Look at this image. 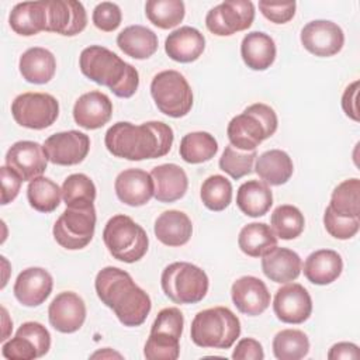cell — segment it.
I'll list each match as a JSON object with an SVG mask.
<instances>
[{
	"mask_svg": "<svg viewBox=\"0 0 360 360\" xmlns=\"http://www.w3.org/2000/svg\"><path fill=\"white\" fill-rule=\"evenodd\" d=\"M232 359L235 360H263L264 352L263 346L253 338H243L240 339L233 352Z\"/></svg>",
	"mask_w": 360,
	"mask_h": 360,
	"instance_id": "51",
	"label": "cell"
},
{
	"mask_svg": "<svg viewBox=\"0 0 360 360\" xmlns=\"http://www.w3.org/2000/svg\"><path fill=\"white\" fill-rule=\"evenodd\" d=\"M112 115V103L101 91L93 90L82 94L73 105L75 122L84 129H98Z\"/></svg>",
	"mask_w": 360,
	"mask_h": 360,
	"instance_id": "21",
	"label": "cell"
},
{
	"mask_svg": "<svg viewBox=\"0 0 360 360\" xmlns=\"http://www.w3.org/2000/svg\"><path fill=\"white\" fill-rule=\"evenodd\" d=\"M118 48L134 59H148L158 51V35L143 25H129L117 35Z\"/></svg>",
	"mask_w": 360,
	"mask_h": 360,
	"instance_id": "31",
	"label": "cell"
},
{
	"mask_svg": "<svg viewBox=\"0 0 360 360\" xmlns=\"http://www.w3.org/2000/svg\"><path fill=\"white\" fill-rule=\"evenodd\" d=\"M297 3L295 1H259V10L260 13L271 22L274 24H285L290 20H292L295 14Z\"/></svg>",
	"mask_w": 360,
	"mask_h": 360,
	"instance_id": "49",
	"label": "cell"
},
{
	"mask_svg": "<svg viewBox=\"0 0 360 360\" xmlns=\"http://www.w3.org/2000/svg\"><path fill=\"white\" fill-rule=\"evenodd\" d=\"M205 49L204 35L194 27H180L170 32L165 41L167 56L180 63L197 60Z\"/></svg>",
	"mask_w": 360,
	"mask_h": 360,
	"instance_id": "23",
	"label": "cell"
},
{
	"mask_svg": "<svg viewBox=\"0 0 360 360\" xmlns=\"http://www.w3.org/2000/svg\"><path fill=\"white\" fill-rule=\"evenodd\" d=\"M255 20V4L248 0H226L212 7L205 17L208 31L229 37L248 30Z\"/></svg>",
	"mask_w": 360,
	"mask_h": 360,
	"instance_id": "11",
	"label": "cell"
},
{
	"mask_svg": "<svg viewBox=\"0 0 360 360\" xmlns=\"http://www.w3.org/2000/svg\"><path fill=\"white\" fill-rule=\"evenodd\" d=\"M218 152V142L210 132L195 131L184 135L180 141V158L191 165L211 160Z\"/></svg>",
	"mask_w": 360,
	"mask_h": 360,
	"instance_id": "34",
	"label": "cell"
},
{
	"mask_svg": "<svg viewBox=\"0 0 360 360\" xmlns=\"http://www.w3.org/2000/svg\"><path fill=\"white\" fill-rule=\"evenodd\" d=\"M103 240L110 255L124 263L141 260L149 246L145 229L124 214L114 215L107 221L103 231Z\"/></svg>",
	"mask_w": 360,
	"mask_h": 360,
	"instance_id": "6",
	"label": "cell"
},
{
	"mask_svg": "<svg viewBox=\"0 0 360 360\" xmlns=\"http://www.w3.org/2000/svg\"><path fill=\"white\" fill-rule=\"evenodd\" d=\"M202 204L211 211H224L232 201V184L221 174L207 177L200 190Z\"/></svg>",
	"mask_w": 360,
	"mask_h": 360,
	"instance_id": "40",
	"label": "cell"
},
{
	"mask_svg": "<svg viewBox=\"0 0 360 360\" xmlns=\"http://www.w3.org/2000/svg\"><path fill=\"white\" fill-rule=\"evenodd\" d=\"M359 357H360L359 346L350 342L335 343L328 352L329 360H357Z\"/></svg>",
	"mask_w": 360,
	"mask_h": 360,
	"instance_id": "53",
	"label": "cell"
},
{
	"mask_svg": "<svg viewBox=\"0 0 360 360\" xmlns=\"http://www.w3.org/2000/svg\"><path fill=\"white\" fill-rule=\"evenodd\" d=\"M53 280L49 271L42 267L22 270L14 283V297L24 307H38L51 295Z\"/></svg>",
	"mask_w": 360,
	"mask_h": 360,
	"instance_id": "19",
	"label": "cell"
},
{
	"mask_svg": "<svg viewBox=\"0 0 360 360\" xmlns=\"http://www.w3.org/2000/svg\"><path fill=\"white\" fill-rule=\"evenodd\" d=\"M302 262L297 252L287 248H273L262 256V271L274 283H290L298 278Z\"/></svg>",
	"mask_w": 360,
	"mask_h": 360,
	"instance_id": "24",
	"label": "cell"
},
{
	"mask_svg": "<svg viewBox=\"0 0 360 360\" xmlns=\"http://www.w3.org/2000/svg\"><path fill=\"white\" fill-rule=\"evenodd\" d=\"M145 14L158 28L169 30L183 21L186 7L181 0H148Z\"/></svg>",
	"mask_w": 360,
	"mask_h": 360,
	"instance_id": "38",
	"label": "cell"
},
{
	"mask_svg": "<svg viewBox=\"0 0 360 360\" xmlns=\"http://www.w3.org/2000/svg\"><path fill=\"white\" fill-rule=\"evenodd\" d=\"M62 198L66 207L94 202L96 186L89 176L73 173L68 176L62 184Z\"/></svg>",
	"mask_w": 360,
	"mask_h": 360,
	"instance_id": "41",
	"label": "cell"
},
{
	"mask_svg": "<svg viewBox=\"0 0 360 360\" xmlns=\"http://www.w3.org/2000/svg\"><path fill=\"white\" fill-rule=\"evenodd\" d=\"M14 121L28 129H45L59 115L58 100L48 93H22L11 103Z\"/></svg>",
	"mask_w": 360,
	"mask_h": 360,
	"instance_id": "10",
	"label": "cell"
},
{
	"mask_svg": "<svg viewBox=\"0 0 360 360\" xmlns=\"http://www.w3.org/2000/svg\"><path fill=\"white\" fill-rule=\"evenodd\" d=\"M153 197L160 202L180 200L188 187V179L183 167L176 163H163L152 169Z\"/></svg>",
	"mask_w": 360,
	"mask_h": 360,
	"instance_id": "22",
	"label": "cell"
},
{
	"mask_svg": "<svg viewBox=\"0 0 360 360\" xmlns=\"http://www.w3.org/2000/svg\"><path fill=\"white\" fill-rule=\"evenodd\" d=\"M236 205L248 217H263L273 205V194L269 184L259 180L245 181L236 191Z\"/></svg>",
	"mask_w": 360,
	"mask_h": 360,
	"instance_id": "32",
	"label": "cell"
},
{
	"mask_svg": "<svg viewBox=\"0 0 360 360\" xmlns=\"http://www.w3.org/2000/svg\"><path fill=\"white\" fill-rule=\"evenodd\" d=\"M173 139V129L162 121H148L141 125L120 121L107 129L104 143L115 158L143 160L167 155Z\"/></svg>",
	"mask_w": 360,
	"mask_h": 360,
	"instance_id": "1",
	"label": "cell"
},
{
	"mask_svg": "<svg viewBox=\"0 0 360 360\" xmlns=\"http://www.w3.org/2000/svg\"><path fill=\"white\" fill-rule=\"evenodd\" d=\"M1 312H3V319H1V322H3V335H1L0 339H1V342H6V339L8 338L11 329H13V322L10 321L8 314H7V311H6L4 307L1 308Z\"/></svg>",
	"mask_w": 360,
	"mask_h": 360,
	"instance_id": "54",
	"label": "cell"
},
{
	"mask_svg": "<svg viewBox=\"0 0 360 360\" xmlns=\"http://www.w3.org/2000/svg\"><path fill=\"white\" fill-rule=\"evenodd\" d=\"M165 295L176 304H197L208 292V276L188 262H174L165 267L160 276Z\"/></svg>",
	"mask_w": 360,
	"mask_h": 360,
	"instance_id": "7",
	"label": "cell"
},
{
	"mask_svg": "<svg viewBox=\"0 0 360 360\" xmlns=\"http://www.w3.org/2000/svg\"><path fill=\"white\" fill-rule=\"evenodd\" d=\"M273 311L284 323H302L312 312V300L305 287L298 283H290L276 291Z\"/></svg>",
	"mask_w": 360,
	"mask_h": 360,
	"instance_id": "14",
	"label": "cell"
},
{
	"mask_svg": "<svg viewBox=\"0 0 360 360\" xmlns=\"http://www.w3.org/2000/svg\"><path fill=\"white\" fill-rule=\"evenodd\" d=\"M330 210L342 217H360V180L357 177L339 183L330 195Z\"/></svg>",
	"mask_w": 360,
	"mask_h": 360,
	"instance_id": "36",
	"label": "cell"
},
{
	"mask_svg": "<svg viewBox=\"0 0 360 360\" xmlns=\"http://www.w3.org/2000/svg\"><path fill=\"white\" fill-rule=\"evenodd\" d=\"M183 326H184V318L180 309L174 307H169L158 312L152 323L150 332H163L180 339L183 333Z\"/></svg>",
	"mask_w": 360,
	"mask_h": 360,
	"instance_id": "46",
	"label": "cell"
},
{
	"mask_svg": "<svg viewBox=\"0 0 360 360\" xmlns=\"http://www.w3.org/2000/svg\"><path fill=\"white\" fill-rule=\"evenodd\" d=\"M15 335L30 339L34 343V346L37 347L38 357L45 356L51 349V335H49L48 329L39 322H34V321L24 322L18 328Z\"/></svg>",
	"mask_w": 360,
	"mask_h": 360,
	"instance_id": "47",
	"label": "cell"
},
{
	"mask_svg": "<svg viewBox=\"0 0 360 360\" xmlns=\"http://www.w3.org/2000/svg\"><path fill=\"white\" fill-rule=\"evenodd\" d=\"M274 39L262 31L246 34L240 44V56L245 65L252 70H266L276 60Z\"/></svg>",
	"mask_w": 360,
	"mask_h": 360,
	"instance_id": "28",
	"label": "cell"
},
{
	"mask_svg": "<svg viewBox=\"0 0 360 360\" xmlns=\"http://www.w3.org/2000/svg\"><path fill=\"white\" fill-rule=\"evenodd\" d=\"M302 46L312 55L328 58L339 53L345 45L343 30L329 20H314L301 30Z\"/></svg>",
	"mask_w": 360,
	"mask_h": 360,
	"instance_id": "13",
	"label": "cell"
},
{
	"mask_svg": "<svg viewBox=\"0 0 360 360\" xmlns=\"http://www.w3.org/2000/svg\"><path fill=\"white\" fill-rule=\"evenodd\" d=\"M79 66L87 79L107 86L117 97L129 98L138 90V70L101 45L84 48L79 58Z\"/></svg>",
	"mask_w": 360,
	"mask_h": 360,
	"instance_id": "3",
	"label": "cell"
},
{
	"mask_svg": "<svg viewBox=\"0 0 360 360\" xmlns=\"http://www.w3.org/2000/svg\"><path fill=\"white\" fill-rule=\"evenodd\" d=\"M231 297L236 309L249 316L263 314L270 305V292L266 284L255 276H243L233 281Z\"/></svg>",
	"mask_w": 360,
	"mask_h": 360,
	"instance_id": "18",
	"label": "cell"
},
{
	"mask_svg": "<svg viewBox=\"0 0 360 360\" xmlns=\"http://www.w3.org/2000/svg\"><path fill=\"white\" fill-rule=\"evenodd\" d=\"M22 79L34 84L48 83L56 70V59L53 53L45 48L34 46L27 49L18 62Z\"/></svg>",
	"mask_w": 360,
	"mask_h": 360,
	"instance_id": "29",
	"label": "cell"
},
{
	"mask_svg": "<svg viewBox=\"0 0 360 360\" xmlns=\"http://www.w3.org/2000/svg\"><path fill=\"white\" fill-rule=\"evenodd\" d=\"M48 158L42 145L34 141H18L6 153V166L14 170L22 181H31L46 170Z\"/></svg>",
	"mask_w": 360,
	"mask_h": 360,
	"instance_id": "16",
	"label": "cell"
},
{
	"mask_svg": "<svg viewBox=\"0 0 360 360\" xmlns=\"http://www.w3.org/2000/svg\"><path fill=\"white\" fill-rule=\"evenodd\" d=\"M11 30L22 37H31L46 31V1H22L15 4L8 15Z\"/></svg>",
	"mask_w": 360,
	"mask_h": 360,
	"instance_id": "26",
	"label": "cell"
},
{
	"mask_svg": "<svg viewBox=\"0 0 360 360\" xmlns=\"http://www.w3.org/2000/svg\"><path fill=\"white\" fill-rule=\"evenodd\" d=\"M150 96L159 111L172 118L187 115L193 107L191 87L177 70H163L155 75L150 82Z\"/></svg>",
	"mask_w": 360,
	"mask_h": 360,
	"instance_id": "8",
	"label": "cell"
},
{
	"mask_svg": "<svg viewBox=\"0 0 360 360\" xmlns=\"http://www.w3.org/2000/svg\"><path fill=\"white\" fill-rule=\"evenodd\" d=\"M90 357H91V359H97V357H101V359H112V357L122 359V356H121L120 353L112 352V350H111V349H108V347H105V349H103V350H98V352L93 353Z\"/></svg>",
	"mask_w": 360,
	"mask_h": 360,
	"instance_id": "55",
	"label": "cell"
},
{
	"mask_svg": "<svg viewBox=\"0 0 360 360\" xmlns=\"http://www.w3.org/2000/svg\"><path fill=\"white\" fill-rule=\"evenodd\" d=\"M343 270L342 256L332 249L312 252L304 262V276L316 285H326L339 278Z\"/></svg>",
	"mask_w": 360,
	"mask_h": 360,
	"instance_id": "25",
	"label": "cell"
},
{
	"mask_svg": "<svg viewBox=\"0 0 360 360\" xmlns=\"http://www.w3.org/2000/svg\"><path fill=\"white\" fill-rule=\"evenodd\" d=\"M305 226V219L302 212L290 204L278 205L270 217V228L274 235L284 240H291L298 238Z\"/></svg>",
	"mask_w": 360,
	"mask_h": 360,
	"instance_id": "37",
	"label": "cell"
},
{
	"mask_svg": "<svg viewBox=\"0 0 360 360\" xmlns=\"http://www.w3.org/2000/svg\"><path fill=\"white\" fill-rule=\"evenodd\" d=\"M91 20L96 28H98L100 31L112 32L120 27L122 20V13L118 4L111 1H103L94 7Z\"/></svg>",
	"mask_w": 360,
	"mask_h": 360,
	"instance_id": "45",
	"label": "cell"
},
{
	"mask_svg": "<svg viewBox=\"0 0 360 360\" xmlns=\"http://www.w3.org/2000/svg\"><path fill=\"white\" fill-rule=\"evenodd\" d=\"M277 125L276 111L267 104L255 103L229 121L226 135L236 149L255 150L277 131Z\"/></svg>",
	"mask_w": 360,
	"mask_h": 360,
	"instance_id": "4",
	"label": "cell"
},
{
	"mask_svg": "<svg viewBox=\"0 0 360 360\" xmlns=\"http://www.w3.org/2000/svg\"><path fill=\"white\" fill-rule=\"evenodd\" d=\"M308 352V336L300 329H283L273 339V353L278 360H300Z\"/></svg>",
	"mask_w": 360,
	"mask_h": 360,
	"instance_id": "39",
	"label": "cell"
},
{
	"mask_svg": "<svg viewBox=\"0 0 360 360\" xmlns=\"http://www.w3.org/2000/svg\"><path fill=\"white\" fill-rule=\"evenodd\" d=\"M357 94H359V80L349 84L342 96V108L345 114L353 121L359 122V108H357Z\"/></svg>",
	"mask_w": 360,
	"mask_h": 360,
	"instance_id": "52",
	"label": "cell"
},
{
	"mask_svg": "<svg viewBox=\"0 0 360 360\" xmlns=\"http://www.w3.org/2000/svg\"><path fill=\"white\" fill-rule=\"evenodd\" d=\"M255 172L270 186H281L290 180L294 165L290 155L281 149H270L256 158Z\"/></svg>",
	"mask_w": 360,
	"mask_h": 360,
	"instance_id": "30",
	"label": "cell"
},
{
	"mask_svg": "<svg viewBox=\"0 0 360 360\" xmlns=\"http://www.w3.org/2000/svg\"><path fill=\"white\" fill-rule=\"evenodd\" d=\"M118 200L129 207H141L153 197V180L150 173L142 169H125L114 183Z\"/></svg>",
	"mask_w": 360,
	"mask_h": 360,
	"instance_id": "20",
	"label": "cell"
},
{
	"mask_svg": "<svg viewBox=\"0 0 360 360\" xmlns=\"http://www.w3.org/2000/svg\"><path fill=\"white\" fill-rule=\"evenodd\" d=\"M96 229V208L93 202L66 207L56 219L52 233L55 240L68 250L86 248Z\"/></svg>",
	"mask_w": 360,
	"mask_h": 360,
	"instance_id": "9",
	"label": "cell"
},
{
	"mask_svg": "<svg viewBox=\"0 0 360 360\" xmlns=\"http://www.w3.org/2000/svg\"><path fill=\"white\" fill-rule=\"evenodd\" d=\"M1 354L8 360H32L38 357L34 343L30 339L18 335L3 343Z\"/></svg>",
	"mask_w": 360,
	"mask_h": 360,
	"instance_id": "48",
	"label": "cell"
},
{
	"mask_svg": "<svg viewBox=\"0 0 360 360\" xmlns=\"http://www.w3.org/2000/svg\"><path fill=\"white\" fill-rule=\"evenodd\" d=\"M48 319L55 330L60 333H73L84 323V301L73 291L59 292L49 304Z\"/></svg>",
	"mask_w": 360,
	"mask_h": 360,
	"instance_id": "17",
	"label": "cell"
},
{
	"mask_svg": "<svg viewBox=\"0 0 360 360\" xmlns=\"http://www.w3.org/2000/svg\"><path fill=\"white\" fill-rule=\"evenodd\" d=\"M239 249L250 257H262L277 246V236L270 225L252 222L245 225L238 236Z\"/></svg>",
	"mask_w": 360,
	"mask_h": 360,
	"instance_id": "33",
	"label": "cell"
},
{
	"mask_svg": "<svg viewBox=\"0 0 360 360\" xmlns=\"http://www.w3.org/2000/svg\"><path fill=\"white\" fill-rule=\"evenodd\" d=\"M48 14V32L65 37L80 34L87 25V14L80 1L76 0H45Z\"/></svg>",
	"mask_w": 360,
	"mask_h": 360,
	"instance_id": "15",
	"label": "cell"
},
{
	"mask_svg": "<svg viewBox=\"0 0 360 360\" xmlns=\"http://www.w3.org/2000/svg\"><path fill=\"white\" fill-rule=\"evenodd\" d=\"M179 340L169 333L150 332L143 347V356L148 360H176L180 354Z\"/></svg>",
	"mask_w": 360,
	"mask_h": 360,
	"instance_id": "43",
	"label": "cell"
},
{
	"mask_svg": "<svg viewBox=\"0 0 360 360\" xmlns=\"http://www.w3.org/2000/svg\"><path fill=\"white\" fill-rule=\"evenodd\" d=\"M159 242L166 246L177 248L186 245L193 233V224L187 214L179 210H169L162 212L153 226Z\"/></svg>",
	"mask_w": 360,
	"mask_h": 360,
	"instance_id": "27",
	"label": "cell"
},
{
	"mask_svg": "<svg viewBox=\"0 0 360 360\" xmlns=\"http://www.w3.org/2000/svg\"><path fill=\"white\" fill-rule=\"evenodd\" d=\"M44 152L48 160L59 166L82 163L90 150V138L79 131L58 132L45 139Z\"/></svg>",
	"mask_w": 360,
	"mask_h": 360,
	"instance_id": "12",
	"label": "cell"
},
{
	"mask_svg": "<svg viewBox=\"0 0 360 360\" xmlns=\"http://www.w3.org/2000/svg\"><path fill=\"white\" fill-rule=\"evenodd\" d=\"M323 225L326 232L340 240L353 238L360 228V219L353 217H342L330 210L328 205L323 214Z\"/></svg>",
	"mask_w": 360,
	"mask_h": 360,
	"instance_id": "44",
	"label": "cell"
},
{
	"mask_svg": "<svg viewBox=\"0 0 360 360\" xmlns=\"http://www.w3.org/2000/svg\"><path fill=\"white\" fill-rule=\"evenodd\" d=\"M27 198L35 211L48 214L59 207L62 188L53 180L39 176L28 183Z\"/></svg>",
	"mask_w": 360,
	"mask_h": 360,
	"instance_id": "35",
	"label": "cell"
},
{
	"mask_svg": "<svg viewBox=\"0 0 360 360\" xmlns=\"http://www.w3.org/2000/svg\"><path fill=\"white\" fill-rule=\"evenodd\" d=\"M100 301L112 309L124 326L142 325L152 308L150 297L135 284L131 274L114 266L101 269L94 281Z\"/></svg>",
	"mask_w": 360,
	"mask_h": 360,
	"instance_id": "2",
	"label": "cell"
},
{
	"mask_svg": "<svg viewBox=\"0 0 360 360\" xmlns=\"http://www.w3.org/2000/svg\"><path fill=\"white\" fill-rule=\"evenodd\" d=\"M240 335L239 318L226 307L200 311L190 328L194 345L200 347L229 349Z\"/></svg>",
	"mask_w": 360,
	"mask_h": 360,
	"instance_id": "5",
	"label": "cell"
},
{
	"mask_svg": "<svg viewBox=\"0 0 360 360\" xmlns=\"http://www.w3.org/2000/svg\"><path fill=\"white\" fill-rule=\"evenodd\" d=\"M256 158V150H240L232 145H228L219 158V169L232 179L238 180L252 173Z\"/></svg>",
	"mask_w": 360,
	"mask_h": 360,
	"instance_id": "42",
	"label": "cell"
},
{
	"mask_svg": "<svg viewBox=\"0 0 360 360\" xmlns=\"http://www.w3.org/2000/svg\"><path fill=\"white\" fill-rule=\"evenodd\" d=\"M0 174H1V204L6 205L18 195L22 180L14 170H11L6 165L0 167Z\"/></svg>",
	"mask_w": 360,
	"mask_h": 360,
	"instance_id": "50",
	"label": "cell"
}]
</instances>
